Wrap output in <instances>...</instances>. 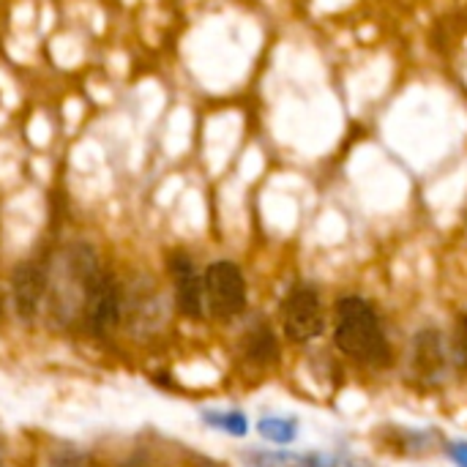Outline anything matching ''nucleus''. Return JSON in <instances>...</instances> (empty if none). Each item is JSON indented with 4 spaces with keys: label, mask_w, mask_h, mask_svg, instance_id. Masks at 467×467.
I'll use <instances>...</instances> for the list:
<instances>
[{
    "label": "nucleus",
    "mask_w": 467,
    "mask_h": 467,
    "mask_svg": "<svg viewBox=\"0 0 467 467\" xmlns=\"http://www.w3.org/2000/svg\"><path fill=\"white\" fill-rule=\"evenodd\" d=\"M337 348L361 364H389L391 348L383 337L375 309L364 298H342L337 306Z\"/></svg>",
    "instance_id": "1"
},
{
    "label": "nucleus",
    "mask_w": 467,
    "mask_h": 467,
    "mask_svg": "<svg viewBox=\"0 0 467 467\" xmlns=\"http://www.w3.org/2000/svg\"><path fill=\"white\" fill-rule=\"evenodd\" d=\"M205 301L211 312L222 320H230L244 312L246 306V282L238 265L233 263H213L205 271Z\"/></svg>",
    "instance_id": "2"
},
{
    "label": "nucleus",
    "mask_w": 467,
    "mask_h": 467,
    "mask_svg": "<svg viewBox=\"0 0 467 467\" xmlns=\"http://www.w3.org/2000/svg\"><path fill=\"white\" fill-rule=\"evenodd\" d=\"M285 334L293 342H309L315 337H320L323 331V306H320V296L312 287H296L290 290L285 309Z\"/></svg>",
    "instance_id": "3"
},
{
    "label": "nucleus",
    "mask_w": 467,
    "mask_h": 467,
    "mask_svg": "<svg viewBox=\"0 0 467 467\" xmlns=\"http://www.w3.org/2000/svg\"><path fill=\"white\" fill-rule=\"evenodd\" d=\"M85 306H88V323H90V328L99 337H107L118 326V317H120V296H118L115 282L101 274V279L90 287Z\"/></svg>",
    "instance_id": "4"
},
{
    "label": "nucleus",
    "mask_w": 467,
    "mask_h": 467,
    "mask_svg": "<svg viewBox=\"0 0 467 467\" xmlns=\"http://www.w3.org/2000/svg\"><path fill=\"white\" fill-rule=\"evenodd\" d=\"M170 271L175 279V293H178V306L186 317H200L202 304H205V285L194 271V263L186 254H175L170 260Z\"/></svg>",
    "instance_id": "5"
},
{
    "label": "nucleus",
    "mask_w": 467,
    "mask_h": 467,
    "mask_svg": "<svg viewBox=\"0 0 467 467\" xmlns=\"http://www.w3.org/2000/svg\"><path fill=\"white\" fill-rule=\"evenodd\" d=\"M11 293H14V309L22 320H30L44 298V271L33 263H22L14 271L11 279Z\"/></svg>",
    "instance_id": "6"
},
{
    "label": "nucleus",
    "mask_w": 467,
    "mask_h": 467,
    "mask_svg": "<svg viewBox=\"0 0 467 467\" xmlns=\"http://www.w3.org/2000/svg\"><path fill=\"white\" fill-rule=\"evenodd\" d=\"M244 467H315V454L298 451H244Z\"/></svg>",
    "instance_id": "7"
},
{
    "label": "nucleus",
    "mask_w": 467,
    "mask_h": 467,
    "mask_svg": "<svg viewBox=\"0 0 467 467\" xmlns=\"http://www.w3.org/2000/svg\"><path fill=\"white\" fill-rule=\"evenodd\" d=\"M416 367L421 378H432L446 367V353L441 348V339L435 334H421L416 345Z\"/></svg>",
    "instance_id": "8"
},
{
    "label": "nucleus",
    "mask_w": 467,
    "mask_h": 467,
    "mask_svg": "<svg viewBox=\"0 0 467 467\" xmlns=\"http://www.w3.org/2000/svg\"><path fill=\"white\" fill-rule=\"evenodd\" d=\"M260 435L276 446H287L298 438V421L296 419H282V416H271V419H263L257 424Z\"/></svg>",
    "instance_id": "9"
},
{
    "label": "nucleus",
    "mask_w": 467,
    "mask_h": 467,
    "mask_svg": "<svg viewBox=\"0 0 467 467\" xmlns=\"http://www.w3.org/2000/svg\"><path fill=\"white\" fill-rule=\"evenodd\" d=\"M202 421L208 424V427H213V430H219V432H227V435H233V438H244L246 432H249V421H246V416L244 413H238V410H208V413H202Z\"/></svg>",
    "instance_id": "10"
},
{
    "label": "nucleus",
    "mask_w": 467,
    "mask_h": 467,
    "mask_svg": "<svg viewBox=\"0 0 467 467\" xmlns=\"http://www.w3.org/2000/svg\"><path fill=\"white\" fill-rule=\"evenodd\" d=\"M451 361L467 372V315L462 317H457V323H454V331H451Z\"/></svg>",
    "instance_id": "11"
},
{
    "label": "nucleus",
    "mask_w": 467,
    "mask_h": 467,
    "mask_svg": "<svg viewBox=\"0 0 467 467\" xmlns=\"http://www.w3.org/2000/svg\"><path fill=\"white\" fill-rule=\"evenodd\" d=\"M315 467H361L356 460L345 457V454H326V451H317L315 454Z\"/></svg>",
    "instance_id": "12"
},
{
    "label": "nucleus",
    "mask_w": 467,
    "mask_h": 467,
    "mask_svg": "<svg viewBox=\"0 0 467 467\" xmlns=\"http://www.w3.org/2000/svg\"><path fill=\"white\" fill-rule=\"evenodd\" d=\"M449 454H451L454 465L467 467V441H457V443H451V446H449Z\"/></svg>",
    "instance_id": "13"
},
{
    "label": "nucleus",
    "mask_w": 467,
    "mask_h": 467,
    "mask_svg": "<svg viewBox=\"0 0 467 467\" xmlns=\"http://www.w3.org/2000/svg\"><path fill=\"white\" fill-rule=\"evenodd\" d=\"M0 465H3V457H0Z\"/></svg>",
    "instance_id": "14"
}]
</instances>
